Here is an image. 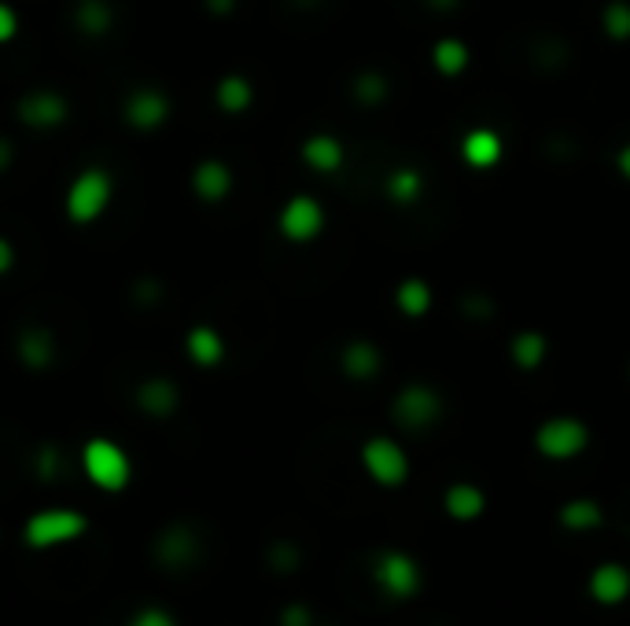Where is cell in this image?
Instances as JSON below:
<instances>
[{
    "label": "cell",
    "instance_id": "cell-1",
    "mask_svg": "<svg viewBox=\"0 0 630 626\" xmlns=\"http://www.w3.org/2000/svg\"><path fill=\"white\" fill-rule=\"evenodd\" d=\"M446 417V398L443 391L424 384V380H409L395 391L391 398V420L402 428L406 435H424L439 428Z\"/></svg>",
    "mask_w": 630,
    "mask_h": 626
},
{
    "label": "cell",
    "instance_id": "cell-2",
    "mask_svg": "<svg viewBox=\"0 0 630 626\" xmlns=\"http://www.w3.org/2000/svg\"><path fill=\"white\" fill-rule=\"evenodd\" d=\"M111 199H114V177L103 166H86L67 185L63 210H67V221H75V226H97L111 210Z\"/></svg>",
    "mask_w": 630,
    "mask_h": 626
},
{
    "label": "cell",
    "instance_id": "cell-3",
    "mask_svg": "<svg viewBox=\"0 0 630 626\" xmlns=\"http://www.w3.org/2000/svg\"><path fill=\"white\" fill-rule=\"evenodd\" d=\"M534 450L539 458L564 464L575 461L590 450V424L583 417H572V413H556V417H545L539 428H534Z\"/></svg>",
    "mask_w": 630,
    "mask_h": 626
},
{
    "label": "cell",
    "instance_id": "cell-4",
    "mask_svg": "<svg viewBox=\"0 0 630 626\" xmlns=\"http://www.w3.org/2000/svg\"><path fill=\"white\" fill-rule=\"evenodd\" d=\"M81 472H86V480L97 486V491L119 494L133 480V461L114 439L97 435V439H89L81 446Z\"/></svg>",
    "mask_w": 630,
    "mask_h": 626
},
{
    "label": "cell",
    "instance_id": "cell-5",
    "mask_svg": "<svg viewBox=\"0 0 630 626\" xmlns=\"http://www.w3.org/2000/svg\"><path fill=\"white\" fill-rule=\"evenodd\" d=\"M358 458H362L365 475H369L376 486H384V491H398V486H406L409 472H413L406 446L391 439V435H373V439H365Z\"/></svg>",
    "mask_w": 630,
    "mask_h": 626
},
{
    "label": "cell",
    "instance_id": "cell-6",
    "mask_svg": "<svg viewBox=\"0 0 630 626\" xmlns=\"http://www.w3.org/2000/svg\"><path fill=\"white\" fill-rule=\"evenodd\" d=\"M86 530H89V519L86 513H78V508H41V513H34L23 524V542L30 549H37V553H45V549L75 542Z\"/></svg>",
    "mask_w": 630,
    "mask_h": 626
},
{
    "label": "cell",
    "instance_id": "cell-7",
    "mask_svg": "<svg viewBox=\"0 0 630 626\" xmlns=\"http://www.w3.org/2000/svg\"><path fill=\"white\" fill-rule=\"evenodd\" d=\"M329 229V210L318 196L310 193H296L285 199V207L277 210V232L280 240L296 243V248H307L321 237V232Z\"/></svg>",
    "mask_w": 630,
    "mask_h": 626
},
{
    "label": "cell",
    "instance_id": "cell-8",
    "mask_svg": "<svg viewBox=\"0 0 630 626\" xmlns=\"http://www.w3.org/2000/svg\"><path fill=\"white\" fill-rule=\"evenodd\" d=\"M420 564L402 549H384V553H376L373 560V586L384 593V597L391 601H409L420 593Z\"/></svg>",
    "mask_w": 630,
    "mask_h": 626
},
{
    "label": "cell",
    "instance_id": "cell-9",
    "mask_svg": "<svg viewBox=\"0 0 630 626\" xmlns=\"http://www.w3.org/2000/svg\"><path fill=\"white\" fill-rule=\"evenodd\" d=\"M170 111H174V100L166 97L163 89H155V85H141V89H133L130 97L122 100V119L136 133L163 130V125L170 122Z\"/></svg>",
    "mask_w": 630,
    "mask_h": 626
},
{
    "label": "cell",
    "instance_id": "cell-10",
    "mask_svg": "<svg viewBox=\"0 0 630 626\" xmlns=\"http://www.w3.org/2000/svg\"><path fill=\"white\" fill-rule=\"evenodd\" d=\"M15 119L34 133H52L59 125H67L70 119V103L63 92H52V89H34L26 92L23 100L15 103Z\"/></svg>",
    "mask_w": 630,
    "mask_h": 626
},
{
    "label": "cell",
    "instance_id": "cell-11",
    "mask_svg": "<svg viewBox=\"0 0 630 626\" xmlns=\"http://www.w3.org/2000/svg\"><path fill=\"white\" fill-rule=\"evenodd\" d=\"M457 155L461 163L476 169V174H490V169H498L501 158H506V141H501V133L490 130V125H472L457 141Z\"/></svg>",
    "mask_w": 630,
    "mask_h": 626
},
{
    "label": "cell",
    "instance_id": "cell-12",
    "mask_svg": "<svg viewBox=\"0 0 630 626\" xmlns=\"http://www.w3.org/2000/svg\"><path fill=\"white\" fill-rule=\"evenodd\" d=\"M335 362H340V373L351 380V384H373V380L384 373L387 358H384V350L373 343V339L354 336V339H346V343H343Z\"/></svg>",
    "mask_w": 630,
    "mask_h": 626
},
{
    "label": "cell",
    "instance_id": "cell-13",
    "mask_svg": "<svg viewBox=\"0 0 630 626\" xmlns=\"http://www.w3.org/2000/svg\"><path fill=\"white\" fill-rule=\"evenodd\" d=\"M299 158H302V166H307L310 174L335 177L346 166V144L335 133L318 130V133H310L307 141L299 144Z\"/></svg>",
    "mask_w": 630,
    "mask_h": 626
},
{
    "label": "cell",
    "instance_id": "cell-14",
    "mask_svg": "<svg viewBox=\"0 0 630 626\" xmlns=\"http://www.w3.org/2000/svg\"><path fill=\"white\" fill-rule=\"evenodd\" d=\"M380 193H384V199L391 207L413 210L420 199H424V193H428V177H424V169L413 166V163H395L384 174Z\"/></svg>",
    "mask_w": 630,
    "mask_h": 626
},
{
    "label": "cell",
    "instance_id": "cell-15",
    "mask_svg": "<svg viewBox=\"0 0 630 626\" xmlns=\"http://www.w3.org/2000/svg\"><path fill=\"white\" fill-rule=\"evenodd\" d=\"M233 188H236V177L225 158H203V163H196L192 169L196 199H203V204H225V199L233 196Z\"/></svg>",
    "mask_w": 630,
    "mask_h": 626
},
{
    "label": "cell",
    "instance_id": "cell-16",
    "mask_svg": "<svg viewBox=\"0 0 630 626\" xmlns=\"http://www.w3.org/2000/svg\"><path fill=\"white\" fill-rule=\"evenodd\" d=\"M586 590H590V597L597 604H605V608H616V604H623L630 597V568L619 564V560H605V564H597L590 571V579H586Z\"/></svg>",
    "mask_w": 630,
    "mask_h": 626
},
{
    "label": "cell",
    "instance_id": "cell-17",
    "mask_svg": "<svg viewBox=\"0 0 630 626\" xmlns=\"http://www.w3.org/2000/svg\"><path fill=\"white\" fill-rule=\"evenodd\" d=\"M550 336L542 332V328H517V332L509 336V362L512 369H520V373H539V369L550 362Z\"/></svg>",
    "mask_w": 630,
    "mask_h": 626
},
{
    "label": "cell",
    "instance_id": "cell-18",
    "mask_svg": "<svg viewBox=\"0 0 630 626\" xmlns=\"http://www.w3.org/2000/svg\"><path fill=\"white\" fill-rule=\"evenodd\" d=\"M185 354H188V362L199 365V369H218V365H225L229 343H225L222 328H214V325H192V328L185 332Z\"/></svg>",
    "mask_w": 630,
    "mask_h": 626
},
{
    "label": "cell",
    "instance_id": "cell-19",
    "mask_svg": "<svg viewBox=\"0 0 630 626\" xmlns=\"http://www.w3.org/2000/svg\"><path fill=\"white\" fill-rule=\"evenodd\" d=\"M391 306L406 317V321H420V317H428V314H432V306H435L432 281H424L420 273H409V277H402L395 284Z\"/></svg>",
    "mask_w": 630,
    "mask_h": 626
},
{
    "label": "cell",
    "instance_id": "cell-20",
    "mask_svg": "<svg viewBox=\"0 0 630 626\" xmlns=\"http://www.w3.org/2000/svg\"><path fill=\"white\" fill-rule=\"evenodd\" d=\"M428 63L439 78L454 81V78H465L468 67H472V48L465 37H454V34H443L432 41V52H428Z\"/></svg>",
    "mask_w": 630,
    "mask_h": 626
},
{
    "label": "cell",
    "instance_id": "cell-21",
    "mask_svg": "<svg viewBox=\"0 0 630 626\" xmlns=\"http://www.w3.org/2000/svg\"><path fill=\"white\" fill-rule=\"evenodd\" d=\"M155 560H159L163 568L170 571H181L188 564H196L199 560V542L196 535L188 527H166L159 538H155Z\"/></svg>",
    "mask_w": 630,
    "mask_h": 626
},
{
    "label": "cell",
    "instance_id": "cell-22",
    "mask_svg": "<svg viewBox=\"0 0 630 626\" xmlns=\"http://www.w3.org/2000/svg\"><path fill=\"white\" fill-rule=\"evenodd\" d=\"M443 513L457 524H472L487 513V494L476 483H450L443 491Z\"/></svg>",
    "mask_w": 630,
    "mask_h": 626
},
{
    "label": "cell",
    "instance_id": "cell-23",
    "mask_svg": "<svg viewBox=\"0 0 630 626\" xmlns=\"http://www.w3.org/2000/svg\"><path fill=\"white\" fill-rule=\"evenodd\" d=\"M214 103L222 114H247L255 108V85L247 74H222L214 85Z\"/></svg>",
    "mask_w": 630,
    "mask_h": 626
},
{
    "label": "cell",
    "instance_id": "cell-24",
    "mask_svg": "<svg viewBox=\"0 0 630 626\" xmlns=\"http://www.w3.org/2000/svg\"><path fill=\"white\" fill-rule=\"evenodd\" d=\"M391 78H387L384 70H376V67H365L354 74V81H351V100L358 103V108L365 111H376V108H384L387 100H391Z\"/></svg>",
    "mask_w": 630,
    "mask_h": 626
},
{
    "label": "cell",
    "instance_id": "cell-25",
    "mask_svg": "<svg viewBox=\"0 0 630 626\" xmlns=\"http://www.w3.org/2000/svg\"><path fill=\"white\" fill-rule=\"evenodd\" d=\"M177 402H181V395H177V384H174V380H166V376L144 380L141 391H136V406H141L155 420L174 417Z\"/></svg>",
    "mask_w": 630,
    "mask_h": 626
},
{
    "label": "cell",
    "instance_id": "cell-26",
    "mask_svg": "<svg viewBox=\"0 0 630 626\" xmlns=\"http://www.w3.org/2000/svg\"><path fill=\"white\" fill-rule=\"evenodd\" d=\"M556 524L572 530V535H586V530H597L605 524V508L594 497H572V502L556 508Z\"/></svg>",
    "mask_w": 630,
    "mask_h": 626
},
{
    "label": "cell",
    "instance_id": "cell-27",
    "mask_svg": "<svg viewBox=\"0 0 630 626\" xmlns=\"http://www.w3.org/2000/svg\"><path fill=\"white\" fill-rule=\"evenodd\" d=\"M52 358H56V339H52L48 328H26L23 336H19V362H23L26 369H34V373H41V369L52 365Z\"/></svg>",
    "mask_w": 630,
    "mask_h": 626
},
{
    "label": "cell",
    "instance_id": "cell-28",
    "mask_svg": "<svg viewBox=\"0 0 630 626\" xmlns=\"http://www.w3.org/2000/svg\"><path fill=\"white\" fill-rule=\"evenodd\" d=\"M597 26L608 45H630V0H605Z\"/></svg>",
    "mask_w": 630,
    "mask_h": 626
},
{
    "label": "cell",
    "instance_id": "cell-29",
    "mask_svg": "<svg viewBox=\"0 0 630 626\" xmlns=\"http://www.w3.org/2000/svg\"><path fill=\"white\" fill-rule=\"evenodd\" d=\"M78 26L89 37H103V30L111 26V8L103 0H81L78 4Z\"/></svg>",
    "mask_w": 630,
    "mask_h": 626
},
{
    "label": "cell",
    "instance_id": "cell-30",
    "mask_svg": "<svg viewBox=\"0 0 630 626\" xmlns=\"http://www.w3.org/2000/svg\"><path fill=\"white\" fill-rule=\"evenodd\" d=\"M125 626H177V619L166 608H141L130 615V623Z\"/></svg>",
    "mask_w": 630,
    "mask_h": 626
},
{
    "label": "cell",
    "instance_id": "cell-31",
    "mask_svg": "<svg viewBox=\"0 0 630 626\" xmlns=\"http://www.w3.org/2000/svg\"><path fill=\"white\" fill-rule=\"evenodd\" d=\"M19 37V12L8 0H0V45H12Z\"/></svg>",
    "mask_w": 630,
    "mask_h": 626
},
{
    "label": "cell",
    "instance_id": "cell-32",
    "mask_svg": "<svg viewBox=\"0 0 630 626\" xmlns=\"http://www.w3.org/2000/svg\"><path fill=\"white\" fill-rule=\"evenodd\" d=\"M280 626H313V615L307 604H288V608L280 612Z\"/></svg>",
    "mask_w": 630,
    "mask_h": 626
},
{
    "label": "cell",
    "instance_id": "cell-33",
    "mask_svg": "<svg viewBox=\"0 0 630 626\" xmlns=\"http://www.w3.org/2000/svg\"><path fill=\"white\" fill-rule=\"evenodd\" d=\"M15 262H19V251H15V243L0 232V277H8V273L15 270Z\"/></svg>",
    "mask_w": 630,
    "mask_h": 626
},
{
    "label": "cell",
    "instance_id": "cell-34",
    "mask_svg": "<svg viewBox=\"0 0 630 626\" xmlns=\"http://www.w3.org/2000/svg\"><path fill=\"white\" fill-rule=\"evenodd\" d=\"M612 166H616L619 182H627V185H630V141H623V144L616 147V155H612Z\"/></svg>",
    "mask_w": 630,
    "mask_h": 626
},
{
    "label": "cell",
    "instance_id": "cell-35",
    "mask_svg": "<svg viewBox=\"0 0 630 626\" xmlns=\"http://www.w3.org/2000/svg\"><path fill=\"white\" fill-rule=\"evenodd\" d=\"M269 560H273V564H277V568H296L299 553H296V546H273Z\"/></svg>",
    "mask_w": 630,
    "mask_h": 626
},
{
    "label": "cell",
    "instance_id": "cell-36",
    "mask_svg": "<svg viewBox=\"0 0 630 626\" xmlns=\"http://www.w3.org/2000/svg\"><path fill=\"white\" fill-rule=\"evenodd\" d=\"M461 4H465V0H424V8L432 15H454L461 12Z\"/></svg>",
    "mask_w": 630,
    "mask_h": 626
},
{
    "label": "cell",
    "instance_id": "cell-37",
    "mask_svg": "<svg viewBox=\"0 0 630 626\" xmlns=\"http://www.w3.org/2000/svg\"><path fill=\"white\" fill-rule=\"evenodd\" d=\"M203 4H207V12H214V15H233L236 0H203Z\"/></svg>",
    "mask_w": 630,
    "mask_h": 626
},
{
    "label": "cell",
    "instance_id": "cell-38",
    "mask_svg": "<svg viewBox=\"0 0 630 626\" xmlns=\"http://www.w3.org/2000/svg\"><path fill=\"white\" fill-rule=\"evenodd\" d=\"M12 158H15L12 141H4V136H0V174H4V169L12 166Z\"/></svg>",
    "mask_w": 630,
    "mask_h": 626
},
{
    "label": "cell",
    "instance_id": "cell-39",
    "mask_svg": "<svg viewBox=\"0 0 630 626\" xmlns=\"http://www.w3.org/2000/svg\"><path fill=\"white\" fill-rule=\"evenodd\" d=\"M627 376H630V362H627Z\"/></svg>",
    "mask_w": 630,
    "mask_h": 626
}]
</instances>
